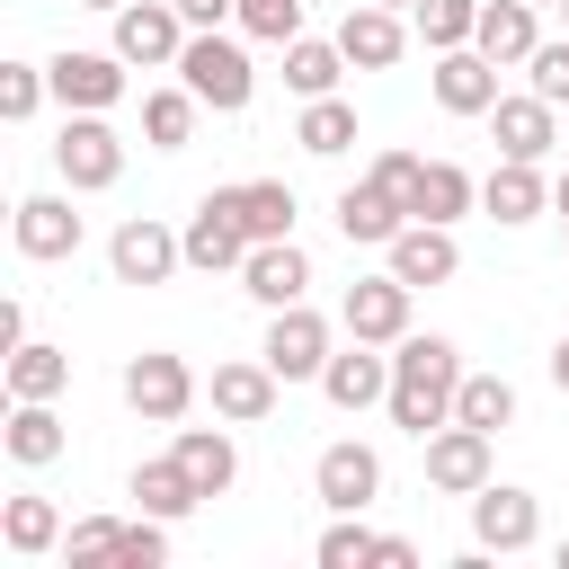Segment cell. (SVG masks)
I'll use <instances>...</instances> for the list:
<instances>
[{
    "label": "cell",
    "instance_id": "obj_48",
    "mask_svg": "<svg viewBox=\"0 0 569 569\" xmlns=\"http://www.w3.org/2000/svg\"><path fill=\"white\" fill-rule=\"evenodd\" d=\"M391 9H418V0H391Z\"/></svg>",
    "mask_w": 569,
    "mask_h": 569
},
{
    "label": "cell",
    "instance_id": "obj_39",
    "mask_svg": "<svg viewBox=\"0 0 569 569\" xmlns=\"http://www.w3.org/2000/svg\"><path fill=\"white\" fill-rule=\"evenodd\" d=\"M44 89H53V71H36V62H0V116H9V124H27Z\"/></svg>",
    "mask_w": 569,
    "mask_h": 569
},
{
    "label": "cell",
    "instance_id": "obj_7",
    "mask_svg": "<svg viewBox=\"0 0 569 569\" xmlns=\"http://www.w3.org/2000/svg\"><path fill=\"white\" fill-rule=\"evenodd\" d=\"M107 267H116V284H160L169 267H187V231H160L151 213H133L107 240Z\"/></svg>",
    "mask_w": 569,
    "mask_h": 569
},
{
    "label": "cell",
    "instance_id": "obj_3",
    "mask_svg": "<svg viewBox=\"0 0 569 569\" xmlns=\"http://www.w3.org/2000/svg\"><path fill=\"white\" fill-rule=\"evenodd\" d=\"M258 356H267L284 382H320V365H329V320H320L311 302H284V311H267V338H258Z\"/></svg>",
    "mask_w": 569,
    "mask_h": 569
},
{
    "label": "cell",
    "instance_id": "obj_38",
    "mask_svg": "<svg viewBox=\"0 0 569 569\" xmlns=\"http://www.w3.org/2000/svg\"><path fill=\"white\" fill-rule=\"evenodd\" d=\"M471 27H480V0H418V36H427L436 53L471 44Z\"/></svg>",
    "mask_w": 569,
    "mask_h": 569
},
{
    "label": "cell",
    "instance_id": "obj_36",
    "mask_svg": "<svg viewBox=\"0 0 569 569\" xmlns=\"http://www.w3.org/2000/svg\"><path fill=\"white\" fill-rule=\"evenodd\" d=\"M62 551H71V569H124V551H133V525H116V516H89V525H71V533H62Z\"/></svg>",
    "mask_w": 569,
    "mask_h": 569
},
{
    "label": "cell",
    "instance_id": "obj_8",
    "mask_svg": "<svg viewBox=\"0 0 569 569\" xmlns=\"http://www.w3.org/2000/svg\"><path fill=\"white\" fill-rule=\"evenodd\" d=\"M427 89H436L445 116H489V107H498V62H489L480 44H453V53H436Z\"/></svg>",
    "mask_w": 569,
    "mask_h": 569
},
{
    "label": "cell",
    "instance_id": "obj_20",
    "mask_svg": "<svg viewBox=\"0 0 569 569\" xmlns=\"http://www.w3.org/2000/svg\"><path fill=\"white\" fill-rule=\"evenodd\" d=\"M471 533H480V551H525L533 542V498L525 489H471Z\"/></svg>",
    "mask_w": 569,
    "mask_h": 569
},
{
    "label": "cell",
    "instance_id": "obj_29",
    "mask_svg": "<svg viewBox=\"0 0 569 569\" xmlns=\"http://www.w3.org/2000/svg\"><path fill=\"white\" fill-rule=\"evenodd\" d=\"M71 382V356L62 347H44V338H18L9 347V400H53Z\"/></svg>",
    "mask_w": 569,
    "mask_h": 569
},
{
    "label": "cell",
    "instance_id": "obj_11",
    "mask_svg": "<svg viewBox=\"0 0 569 569\" xmlns=\"http://www.w3.org/2000/svg\"><path fill=\"white\" fill-rule=\"evenodd\" d=\"M44 71H53V98L71 116H98V107L124 98V53H53Z\"/></svg>",
    "mask_w": 569,
    "mask_h": 569
},
{
    "label": "cell",
    "instance_id": "obj_50",
    "mask_svg": "<svg viewBox=\"0 0 569 569\" xmlns=\"http://www.w3.org/2000/svg\"><path fill=\"white\" fill-rule=\"evenodd\" d=\"M560 9H569V0H560Z\"/></svg>",
    "mask_w": 569,
    "mask_h": 569
},
{
    "label": "cell",
    "instance_id": "obj_22",
    "mask_svg": "<svg viewBox=\"0 0 569 569\" xmlns=\"http://www.w3.org/2000/svg\"><path fill=\"white\" fill-rule=\"evenodd\" d=\"M222 196H231L249 249H258V240H293V187H284V178H240V187H222Z\"/></svg>",
    "mask_w": 569,
    "mask_h": 569
},
{
    "label": "cell",
    "instance_id": "obj_9",
    "mask_svg": "<svg viewBox=\"0 0 569 569\" xmlns=\"http://www.w3.org/2000/svg\"><path fill=\"white\" fill-rule=\"evenodd\" d=\"M53 169H62L71 187H116V178H124V142H116V124L71 116V124H62V142H53Z\"/></svg>",
    "mask_w": 569,
    "mask_h": 569
},
{
    "label": "cell",
    "instance_id": "obj_30",
    "mask_svg": "<svg viewBox=\"0 0 569 569\" xmlns=\"http://www.w3.org/2000/svg\"><path fill=\"white\" fill-rule=\"evenodd\" d=\"M338 80H347V44H320V36H293V44H284V89L329 98Z\"/></svg>",
    "mask_w": 569,
    "mask_h": 569
},
{
    "label": "cell",
    "instance_id": "obj_45",
    "mask_svg": "<svg viewBox=\"0 0 569 569\" xmlns=\"http://www.w3.org/2000/svg\"><path fill=\"white\" fill-rule=\"evenodd\" d=\"M551 204H560V213H569V169H560V178H551Z\"/></svg>",
    "mask_w": 569,
    "mask_h": 569
},
{
    "label": "cell",
    "instance_id": "obj_46",
    "mask_svg": "<svg viewBox=\"0 0 569 569\" xmlns=\"http://www.w3.org/2000/svg\"><path fill=\"white\" fill-rule=\"evenodd\" d=\"M80 9H124V0H80Z\"/></svg>",
    "mask_w": 569,
    "mask_h": 569
},
{
    "label": "cell",
    "instance_id": "obj_12",
    "mask_svg": "<svg viewBox=\"0 0 569 569\" xmlns=\"http://www.w3.org/2000/svg\"><path fill=\"white\" fill-rule=\"evenodd\" d=\"M320 391H329V409H373V400H391V356H373V338H356V347H329V365H320Z\"/></svg>",
    "mask_w": 569,
    "mask_h": 569
},
{
    "label": "cell",
    "instance_id": "obj_32",
    "mask_svg": "<svg viewBox=\"0 0 569 569\" xmlns=\"http://www.w3.org/2000/svg\"><path fill=\"white\" fill-rule=\"evenodd\" d=\"M471 196H480V187H471V169L427 160V169H418V204H409V213H418V222H453V213H471Z\"/></svg>",
    "mask_w": 569,
    "mask_h": 569
},
{
    "label": "cell",
    "instance_id": "obj_18",
    "mask_svg": "<svg viewBox=\"0 0 569 569\" xmlns=\"http://www.w3.org/2000/svg\"><path fill=\"white\" fill-rule=\"evenodd\" d=\"M240 284H249L267 311H284V302H302V284H311V258H302L293 240H258V249L240 258Z\"/></svg>",
    "mask_w": 569,
    "mask_h": 569
},
{
    "label": "cell",
    "instance_id": "obj_19",
    "mask_svg": "<svg viewBox=\"0 0 569 569\" xmlns=\"http://www.w3.org/2000/svg\"><path fill=\"white\" fill-rule=\"evenodd\" d=\"M338 231H347V240H365V249H391V240L409 231V204H400V196H382L373 178H356V187L338 196Z\"/></svg>",
    "mask_w": 569,
    "mask_h": 569
},
{
    "label": "cell",
    "instance_id": "obj_5",
    "mask_svg": "<svg viewBox=\"0 0 569 569\" xmlns=\"http://www.w3.org/2000/svg\"><path fill=\"white\" fill-rule=\"evenodd\" d=\"M116 53L142 62V71L178 62V53H187V18H178V0H124V9H116Z\"/></svg>",
    "mask_w": 569,
    "mask_h": 569
},
{
    "label": "cell",
    "instance_id": "obj_31",
    "mask_svg": "<svg viewBox=\"0 0 569 569\" xmlns=\"http://www.w3.org/2000/svg\"><path fill=\"white\" fill-rule=\"evenodd\" d=\"M293 142L302 151H320V160H338L347 142H356V107L329 89V98H302V124H293Z\"/></svg>",
    "mask_w": 569,
    "mask_h": 569
},
{
    "label": "cell",
    "instance_id": "obj_26",
    "mask_svg": "<svg viewBox=\"0 0 569 569\" xmlns=\"http://www.w3.org/2000/svg\"><path fill=\"white\" fill-rule=\"evenodd\" d=\"M18 249L27 258H71L80 249V213L62 196H18Z\"/></svg>",
    "mask_w": 569,
    "mask_h": 569
},
{
    "label": "cell",
    "instance_id": "obj_44",
    "mask_svg": "<svg viewBox=\"0 0 569 569\" xmlns=\"http://www.w3.org/2000/svg\"><path fill=\"white\" fill-rule=\"evenodd\" d=\"M551 382H560V391H569V338H560V347H551Z\"/></svg>",
    "mask_w": 569,
    "mask_h": 569
},
{
    "label": "cell",
    "instance_id": "obj_13",
    "mask_svg": "<svg viewBox=\"0 0 569 569\" xmlns=\"http://www.w3.org/2000/svg\"><path fill=\"white\" fill-rule=\"evenodd\" d=\"M338 44H347V62H356V71H391V62L409 53V27H400V9H391V0H356V9H347V27H338Z\"/></svg>",
    "mask_w": 569,
    "mask_h": 569
},
{
    "label": "cell",
    "instance_id": "obj_35",
    "mask_svg": "<svg viewBox=\"0 0 569 569\" xmlns=\"http://www.w3.org/2000/svg\"><path fill=\"white\" fill-rule=\"evenodd\" d=\"M9 453H18L27 471L62 453V418H53V400H18V409H9Z\"/></svg>",
    "mask_w": 569,
    "mask_h": 569
},
{
    "label": "cell",
    "instance_id": "obj_10",
    "mask_svg": "<svg viewBox=\"0 0 569 569\" xmlns=\"http://www.w3.org/2000/svg\"><path fill=\"white\" fill-rule=\"evenodd\" d=\"M427 480H436V489H453V498L489 489V427H462V418H445V427L427 436Z\"/></svg>",
    "mask_w": 569,
    "mask_h": 569
},
{
    "label": "cell",
    "instance_id": "obj_40",
    "mask_svg": "<svg viewBox=\"0 0 569 569\" xmlns=\"http://www.w3.org/2000/svg\"><path fill=\"white\" fill-rule=\"evenodd\" d=\"M240 27L267 36V44H293L302 36V0H240Z\"/></svg>",
    "mask_w": 569,
    "mask_h": 569
},
{
    "label": "cell",
    "instance_id": "obj_15",
    "mask_svg": "<svg viewBox=\"0 0 569 569\" xmlns=\"http://www.w3.org/2000/svg\"><path fill=\"white\" fill-rule=\"evenodd\" d=\"M249 258V231H240V213H231V196L213 187L196 213H187V267H204V276H222V267H240Z\"/></svg>",
    "mask_w": 569,
    "mask_h": 569
},
{
    "label": "cell",
    "instance_id": "obj_16",
    "mask_svg": "<svg viewBox=\"0 0 569 569\" xmlns=\"http://www.w3.org/2000/svg\"><path fill=\"white\" fill-rule=\"evenodd\" d=\"M276 391H284V373H276L267 356H231V365H213V409H222L231 427H258V418L276 409Z\"/></svg>",
    "mask_w": 569,
    "mask_h": 569
},
{
    "label": "cell",
    "instance_id": "obj_34",
    "mask_svg": "<svg viewBox=\"0 0 569 569\" xmlns=\"http://www.w3.org/2000/svg\"><path fill=\"white\" fill-rule=\"evenodd\" d=\"M453 418L498 436V427L516 418V382H507V373H462V391H453Z\"/></svg>",
    "mask_w": 569,
    "mask_h": 569
},
{
    "label": "cell",
    "instance_id": "obj_1",
    "mask_svg": "<svg viewBox=\"0 0 569 569\" xmlns=\"http://www.w3.org/2000/svg\"><path fill=\"white\" fill-rule=\"evenodd\" d=\"M453 391H462V356H453V338H400V356H391V427H409L418 445L453 418Z\"/></svg>",
    "mask_w": 569,
    "mask_h": 569
},
{
    "label": "cell",
    "instance_id": "obj_27",
    "mask_svg": "<svg viewBox=\"0 0 569 569\" xmlns=\"http://www.w3.org/2000/svg\"><path fill=\"white\" fill-rule=\"evenodd\" d=\"M178 462H187V480L204 489V498H222L231 489V471H240V453H231V436L222 427H178V445H169Z\"/></svg>",
    "mask_w": 569,
    "mask_h": 569
},
{
    "label": "cell",
    "instance_id": "obj_23",
    "mask_svg": "<svg viewBox=\"0 0 569 569\" xmlns=\"http://www.w3.org/2000/svg\"><path fill=\"white\" fill-rule=\"evenodd\" d=\"M453 267H462V249H453L445 222H409V231L391 240V276H400V284H445Z\"/></svg>",
    "mask_w": 569,
    "mask_h": 569
},
{
    "label": "cell",
    "instance_id": "obj_33",
    "mask_svg": "<svg viewBox=\"0 0 569 569\" xmlns=\"http://www.w3.org/2000/svg\"><path fill=\"white\" fill-rule=\"evenodd\" d=\"M196 116H204V98H196L187 80H178V89H151V98H142V133H151L160 151H178V142L196 133Z\"/></svg>",
    "mask_w": 569,
    "mask_h": 569
},
{
    "label": "cell",
    "instance_id": "obj_14",
    "mask_svg": "<svg viewBox=\"0 0 569 569\" xmlns=\"http://www.w3.org/2000/svg\"><path fill=\"white\" fill-rule=\"evenodd\" d=\"M489 124H498V160H542V151L560 142V107H551L542 89L498 98V107H489Z\"/></svg>",
    "mask_w": 569,
    "mask_h": 569
},
{
    "label": "cell",
    "instance_id": "obj_25",
    "mask_svg": "<svg viewBox=\"0 0 569 569\" xmlns=\"http://www.w3.org/2000/svg\"><path fill=\"white\" fill-rule=\"evenodd\" d=\"M480 204H489L498 222H533V213L551 204V187H542V160H498V169L480 178Z\"/></svg>",
    "mask_w": 569,
    "mask_h": 569
},
{
    "label": "cell",
    "instance_id": "obj_43",
    "mask_svg": "<svg viewBox=\"0 0 569 569\" xmlns=\"http://www.w3.org/2000/svg\"><path fill=\"white\" fill-rule=\"evenodd\" d=\"M178 18L187 27H222V18H240V0H178Z\"/></svg>",
    "mask_w": 569,
    "mask_h": 569
},
{
    "label": "cell",
    "instance_id": "obj_4",
    "mask_svg": "<svg viewBox=\"0 0 569 569\" xmlns=\"http://www.w3.org/2000/svg\"><path fill=\"white\" fill-rule=\"evenodd\" d=\"M409 293H418V284H400L391 267H382V276H356V284H347V302H338V320H347V338H373V347H400V338H409Z\"/></svg>",
    "mask_w": 569,
    "mask_h": 569
},
{
    "label": "cell",
    "instance_id": "obj_2",
    "mask_svg": "<svg viewBox=\"0 0 569 569\" xmlns=\"http://www.w3.org/2000/svg\"><path fill=\"white\" fill-rule=\"evenodd\" d=\"M178 71H187V89L204 98V107H249V89H258V71H249V53L222 36V27H196L187 36V53H178Z\"/></svg>",
    "mask_w": 569,
    "mask_h": 569
},
{
    "label": "cell",
    "instance_id": "obj_24",
    "mask_svg": "<svg viewBox=\"0 0 569 569\" xmlns=\"http://www.w3.org/2000/svg\"><path fill=\"white\" fill-rule=\"evenodd\" d=\"M373 560H382V569H409L418 551H409L400 533H365L356 516H338V525L320 533V569H373Z\"/></svg>",
    "mask_w": 569,
    "mask_h": 569
},
{
    "label": "cell",
    "instance_id": "obj_28",
    "mask_svg": "<svg viewBox=\"0 0 569 569\" xmlns=\"http://www.w3.org/2000/svg\"><path fill=\"white\" fill-rule=\"evenodd\" d=\"M133 498H142V516H187V507H204V489L187 480V462L178 453H160V462H133Z\"/></svg>",
    "mask_w": 569,
    "mask_h": 569
},
{
    "label": "cell",
    "instance_id": "obj_37",
    "mask_svg": "<svg viewBox=\"0 0 569 569\" xmlns=\"http://www.w3.org/2000/svg\"><path fill=\"white\" fill-rule=\"evenodd\" d=\"M0 533H9V551H53L62 542V516H53V498H9Z\"/></svg>",
    "mask_w": 569,
    "mask_h": 569
},
{
    "label": "cell",
    "instance_id": "obj_42",
    "mask_svg": "<svg viewBox=\"0 0 569 569\" xmlns=\"http://www.w3.org/2000/svg\"><path fill=\"white\" fill-rule=\"evenodd\" d=\"M525 71H533V89H542L551 107H569V36H560V44H533Z\"/></svg>",
    "mask_w": 569,
    "mask_h": 569
},
{
    "label": "cell",
    "instance_id": "obj_6",
    "mask_svg": "<svg viewBox=\"0 0 569 569\" xmlns=\"http://www.w3.org/2000/svg\"><path fill=\"white\" fill-rule=\"evenodd\" d=\"M124 400L142 409V418H187L196 409V373H187V356H169V347H142L133 365H124Z\"/></svg>",
    "mask_w": 569,
    "mask_h": 569
},
{
    "label": "cell",
    "instance_id": "obj_47",
    "mask_svg": "<svg viewBox=\"0 0 569 569\" xmlns=\"http://www.w3.org/2000/svg\"><path fill=\"white\" fill-rule=\"evenodd\" d=\"M560 569H569V542H560Z\"/></svg>",
    "mask_w": 569,
    "mask_h": 569
},
{
    "label": "cell",
    "instance_id": "obj_21",
    "mask_svg": "<svg viewBox=\"0 0 569 569\" xmlns=\"http://www.w3.org/2000/svg\"><path fill=\"white\" fill-rule=\"evenodd\" d=\"M471 44L507 71V62H533V44H542V27H533V0H480V27H471Z\"/></svg>",
    "mask_w": 569,
    "mask_h": 569
},
{
    "label": "cell",
    "instance_id": "obj_41",
    "mask_svg": "<svg viewBox=\"0 0 569 569\" xmlns=\"http://www.w3.org/2000/svg\"><path fill=\"white\" fill-rule=\"evenodd\" d=\"M418 169H427V160H409V151H373V169H365V178H373L382 196H400V204H418ZM409 222H418V213H409Z\"/></svg>",
    "mask_w": 569,
    "mask_h": 569
},
{
    "label": "cell",
    "instance_id": "obj_49",
    "mask_svg": "<svg viewBox=\"0 0 569 569\" xmlns=\"http://www.w3.org/2000/svg\"><path fill=\"white\" fill-rule=\"evenodd\" d=\"M533 9H560V0H533Z\"/></svg>",
    "mask_w": 569,
    "mask_h": 569
},
{
    "label": "cell",
    "instance_id": "obj_17",
    "mask_svg": "<svg viewBox=\"0 0 569 569\" xmlns=\"http://www.w3.org/2000/svg\"><path fill=\"white\" fill-rule=\"evenodd\" d=\"M311 489L338 507V516H356L373 489H382V462H373V445H356V436H338L320 462H311Z\"/></svg>",
    "mask_w": 569,
    "mask_h": 569
}]
</instances>
